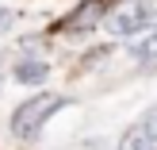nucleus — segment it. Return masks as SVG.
<instances>
[{"mask_svg": "<svg viewBox=\"0 0 157 150\" xmlns=\"http://www.w3.org/2000/svg\"><path fill=\"white\" fill-rule=\"evenodd\" d=\"M130 54L138 62H157V27H146V35L130 46Z\"/></svg>", "mask_w": 157, "mask_h": 150, "instance_id": "nucleus-6", "label": "nucleus"}, {"mask_svg": "<svg viewBox=\"0 0 157 150\" xmlns=\"http://www.w3.org/2000/svg\"><path fill=\"white\" fill-rule=\"evenodd\" d=\"M153 146H157V104L119 139V150H153Z\"/></svg>", "mask_w": 157, "mask_h": 150, "instance_id": "nucleus-3", "label": "nucleus"}, {"mask_svg": "<svg viewBox=\"0 0 157 150\" xmlns=\"http://www.w3.org/2000/svg\"><path fill=\"white\" fill-rule=\"evenodd\" d=\"M153 19V8L142 4V0H130V4H119L111 15H107V31L111 35H138V31H146Z\"/></svg>", "mask_w": 157, "mask_h": 150, "instance_id": "nucleus-2", "label": "nucleus"}, {"mask_svg": "<svg viewBox=\"0 0 157 150\" xmlns=\"http://www.w3.org/2000/svg\"><path fill=\"white\" fill-rule=\"evenodd\" d=\"M100 12H104L100 0H84V4L65 19V31H88V27H96V23H100Z\"/></svg>", "mask_w": 157, "mask_h": 150, "instance_id": "nucleus-4", "label": "nucleus"}, {"mask_svg": "<svg viewBox=\"0 0 157 150\" xmlns=\"http://www.w3.org/2000/svg\"><path fill=\"white\" fill-rule=\"evenodd\" d=\"M65 104L61 96H54V92H42V96H31V100H23L19 108L12 112V135H19V139H31L38 127H42L46 120H50L58 108Z\"/></svg>", "mask_w": 157, "mask_h": 150, "instance_id": "nucleus-1", "label": "nucleus"}, {"mask_svg": "<svg viewBox=\"0 0 157 150\" xmlns=\"http://www.w3.org/2000/svg\"><path fill=\"white\" fill-rule=\"evenodd\" d=\"M46 73H50V66L38 62V58H23L19 66H15V81H19V85H42Z\"/></svg>", "mask_w": 157, "mask_h": 150, "instance_id": "nucleus-5", "label": "nucleus"}, {"mask_svg": "<svg viewBox=\"0 0 157 150\" xmlns=\"http://www.w3.org/2000/svg\"><path fill=\"white\" fill-rule=\"evenodd\" d=\"M12 23H15V12H12V8H0V35H4Z\"/></svg>", "mask_w": 157, "mask_h": 150, "instance_id": "nucleus-7", "label": "nucleus"}]
</instances>
